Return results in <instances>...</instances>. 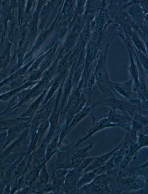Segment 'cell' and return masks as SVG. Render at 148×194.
Instances as JSON below:
<instances>
[{
    "label": "cell",
    "mask_w": 148,
    "mask_h": 194,
    "mask_svg": "<svg viewBox=\"0 0 148 194\" xmlns=\"http://www.w3.org/2000/svg\"><path fill=\"white\" fill-rule=\"evenodd\" d=\"M7 136V132H3L0 133V142L1 145L3 143L5 142V139H6Z\"/></svg>",
    "instance_id": "cell-45"
},
{
    "label": "cell",
    "mask_w": 148,
    "mask_h": 194,
    "mask_svg": "<svg viewBox=\"0 0 148 194\" xmlns=\"http://www.w3.org/2000/svg\"><path fill=\"white\" fill-rule=\"evenodd\" d=\"M75 36L74 34H71L68 37L66 43V47L67 49H69L73 44Z\"/></svg>",
    "instance_id": "cell-43"
},
{
    "label": "cell",
    "mask_w": 148,
    "mask_h": 194,
    "mask_svg": "<svg viewBox=\"0 0 148 194\" xmlns=\"http://www.w3.org/2000/svg\"><path fill=\"white\" fill-rule=\"evenodd\" d=\"M136 143L138 151L143 147H148V136L143 133L140 134L137 138Z\"/></svg>",
    "instance_id": "cell-25"
},
{
    "label": "cell",
    "mask_w": 148,
    "mask_h": 194,
    "mask_svg": "<svg viewBox=\"0 0 148 194\" xmlns=\"http://www.w3.org/2000/svg\"><path fill=\"white\" fill-rule=\"evenodd\" d=\"M29 190L28 188H25L23 190H21L20 192V193H26L27 192H28Z\"/></svg>",
    "instance_id": "cell-50"
},
{
    "label": "cell",
    "mask_w": 148,
    "mask_h": 194,
    "mask_svg": "<svg viewBox=\"0 0 148 194\" xmlns=\"http://www.w3.org/2000/svg\"><path fill=\"white\" fill-rule=\"evenodd\" d=\"M122 143L123 141H122L117 147L109 152L101 156L96 157L95 159L84 170L83 174L98 168L105 164L121 147Z\"/></svg>",
    "instance_id": "cell-9"
},
{
    "label": "cell",
    "mask_w": 148,
    "mask_h": 194,
    "mask_svg": "<svg viewBox=\"0 0 148 194\" xmlns=\"http://www.w3.org/2000/svg\"><path fill=\"white\" fill-rule=\"evenodd\" d=\"M69 1H68L66 2L65 4L63 9L62 11V14L63 15H64L66 14L69 9V8L70 5V2H69Z\"/></svg>",
    "instance_id": "cell-44"
},
{
    "label": "cell",
    "mask_w": 148,
    "mask_h": 194,
    "mask_svg": "<svg viewBox=\"0 0 148 194\" xmlns=\"http://www.w3.org/2000/svg\"><path fill=\"white\" fill-rule=\"evenodd\" d=\"M35 60H34L29 63L23 67L20 68L14 73L18 76H23L25 74H26L29 69V68L33 63Z\"/></svg>",
    "instance_id": "cell-36"
},
{
    "label": "cell",
    "mask_w": 148,
    "mask_h": 194,
    "mask_svg": "<svg viewBox=\"0 0 148 194\" xmlns=\"http://www.w3.org/2000/svg\"><path fill=\"white\" fill-rule=\"evenodd\" d=\"M10 46L9 44L7 45L1 54V69L4 70L5 69L6 66L9 62Z\"/></svg>",
    "instance_id": "cell-23"
},
{
    "label": "cell",
    "mask_w": 148,
    "mask_h": 194,
    "mask_svg": "<svg viewBox=\"0 0 148 194\" xmlns=\"http://www.w3.org/2000/svg\"><path fill=\"white\" fill-rule=\"evenodd\" d=\"M92 120V123L86 133L82 138L73 143V147L75 148L78 147L79 145L84 141L88 139L94 134L103 129L110 127H120V124L111 123L105 118L97 119L92 114L90 113Z\"/></svg>",
    "instance_id": "cell-5"
},
{
    "label": "cell",
    "mask_w": 148,
    "mask_h": 194,
    "mask_svg": "<svg viewBox=\"0 0 148 194\" xmlns=\"http://www.w3.org/2000/svg\"><path fill=\"white\" fill-rule=\"evenodd\" d=\"M50 138L48 136L40 144L39 148L34 154L35 161L38 163L41 162L44 158L45 152Z\"/></svg>",
    "instance_id": "cell-19"
},
{
    "label": "cell",
    "mask_w": 148,
    "mask_h": 194,
    "mask_svg": "<svg viewBox=\"0 0 148 194\" xmlns=\"http://www.w3.org/2000/svg\"><path fill=\"white\" fill-rule=\"evenodd\" d=\"M97 175L96 169L83 174L77 183V190L90 183Z\"/></svg>",
    "instance_id": "cell-18"
},
{
    "label": "cell",
    "mask_w": 148,
    "mask_h": 194,
    "mask_svg": "<svg viewBox=\"0 0 148 194\" xmlns=\"http://www.w3.org/2000/svg\"><path fill=\"white\" fill-rule=\"evenodd\" d=\"M26 127V124L24 122L14 124L10 127L8 132L5 143L2 148L4 147L8 143L13 139L22 130Z\"/></svg>",
    "instance_id": "cell-16"
},
{
    "label": "cell",
    "mask_w": 148,
    "mask_h": 194,
    "mask_svg": "<svg viewBox=\"0 0 148 194\" xmlns=\"http://www.w3.org/2000/svg\"><path fill=\"white\" fill-rule=\"evenodd\" d=\"M28 133V129H26L22 134L6 150L3 156H5L16 149L21 144L27 137Z\"/></svg>",
    "instance_id": "cell-20"
},
{
    "label": "cell",
    "mask_w": 148,
    "mask_h": 194,
    "mask_svg": "<svg viewBox=\"0 0 148 194\" xmlns=\"http://www.w3.org/2000/svg\"><path fill=\"white\" fill-rule=\"evenodd\" d=\"M49 122L48 121H45L42 122L39 126L37 133L40 138H41L47 129L49 125Z\"/></svg>",
    "instance_id": "cell-34"
},
{
    "label": "cell",
    "mask_w": 148,
    "mask_h": 194,
    "mask_svg": "<svg viewBox=\"0 0 148 194\" xmlns=\"http://www.w3.org/2000/svg\"><path fill=\"white\" fill-rule=\"evenodd\" d=\"M82 35V39L84 42H86L88 37V32L87 29L85 30Z\"/></svg>",
    "instance_id": "cell-46"
},
{
    "label": "cell",
    "mask_w": 148,
    "mask_h": 194,
    "mask_svg": "<svg viewBox=\"0 0 148 194\" xmlns=\"http://www.w3.org/2000/svg\"><path fill=\"white\" fill-rule=\"evenodd\" d=\"M58 140V136H56L47 147L45 155L46 161H47L49 159L53 154L56 148Z\"/></svg>",
    "instance_id": "cell-24"
},
{
    "label": "cell",
    "mask_w": 148,
    "mask_h": 194,
    "mask_svg": "<svg viewBox=\"0 0 148 194\" xmlns=\"http://www.w3.org/2000/svg\"><path fill=\"white\" fill-rule=\"evenodd\" d=\"M97 137L86 146L75 149L71 158L70 167L73 168L80 165L89 157V153L95 144Z\"/></svg>",
    "instance_id": "cell-6"
},
{
    "label": "cell",
    "mask_w": 148,
    "mask_h": 194,
    "mask_svg": "<svg viewBox=\"0 0 148 194\" xmlns=\"http://www.w3.org/2000/svg\"><path fill=\"white\" fill-rule=\"evenodd\" d=\"M147 124V121L143 116L138 115L134 116V119L132 121L131 131L130 132V137L131 140L134 142H136L137 132L141 130L143 127Z\"/></svg>",
    "instance_id": "cell-12"
},
{
    "label": "cell",
    "mask_w": 148,
    "mask_h": 194,
    "mask_svg": "<svg viewBox=\"0 0 148 194\" xmlns=\"http://www.w3.org/2000/svg\"><path fill=\"white\" fill-rule=\"evenodd\" d=\"M45 32L44 31L40 35L33 48L34 50H36L42 43L46 35Z\"/></svg>",
    "instance_id": "cell-40"
},
{
    "label": "cell",
    "mask_w": 148,
    "mask_h": 194,
    "mask_svg": "<svg viewBox=\"0 0 148 194\" xmlns=\"http://www.w3.org/2000/svg\"><path fill=\"white\" fill-rule=\"evenodd\" d=\"M39 137L36 132L33 133L31 137L30 144L29 149V153H30L34 149Z\"/></svg>",
    "instance_id": "cell-29"
},
{
    "label": "cell",
    "mask_w": 148,
    "mask_h": 194,
    "mask_svg": "<svg viewBox=\"0 0 148 194\" xmlns=\"http://www.w3.org/2000/svg\"><path fill=\"white\" fill-rule=\"evenodd\" d=\"M111 89L118 94L127 98H130L132 95L133 80L132 78L123 83H115L110 81Z\"/></svg>",
    "instance_id": "cell-8"
},
{
    "label": "cell",
    "mask_w": 148,
    "mask_h": 194,
    "mask_svg": "<svg viewBox=\"0 0 148 194\" xmlns=\"http://www.w3.org/2000/svg\"><path fill=\"white\" fill-rule=\"evenodd\" d=\"M44 162H41L40 164L35 167L30 172L29 175V179L30 184L34 182L38 176L39 172L44 166Z\"/></svg>",
    "instance_id": "cell-26"
},
{
    "label": "cell",
    "mask_w": 148,
    "mask_h": 194,
    "mask_svg": "<svg viewBox=\"0 0 148 194\" xmlns=\"http://www.w3.org/2000/svg\"><path fill=\"white\" fill-rule=\"evenodd\" d=\"M18 155L14 154L10 155L6 159L2 164V168H5L9 166L16 160Z\"/></svg>",
    "instance_id": "cell-30"
},
{
    "label": "cell",
    "mask_w": 148,
    "mask_h": 194,
    "mask_svg": "<svg viewBox=\"0 0 148 194\" xmlns=\"http://www.w3.org/2000/svg\"><path fill=\"white\" fill-rule=\"evenodd\" d=\"M98 105V101L93 103L92 105H90L88 103L81 111L75 115L73 117L68 127V133L79 122L86 117L92 111L95 107Z\"/></svg>",
    "instance_id": "cell-11"
},
{
    "label": "cell",
    "mask_w": 148,
    "mask_h": 194,
    "mask_svg": "<svg viewBox=\"0 0 148 194\" xmlns=\"http://www.w3.org/2000/svg\"><path fill=\"white\" fill-rule=\"evenodd\" d=\"M48 53V52H47L46 54L42 55L36 60L32 64L31 67L29 69L26 73L31 72L32 71L36 70L39 65Z\"/></svg>",
    "instance_id": "cell-32"
},
{
    "label": "cell",
    "mask_w": 148,
    "mask_h": 194,
    "mask_svg": "<svg viewBox=\"0 0 148 194\" xmlns=\"http://www.w3.org/2000/svg\"><path fill=\"white\" fill-rule=\"evenodd\" d=\"M25 166V161L24 160L20 162L17 167L14 173L13 179H16L20 177L23 171Z\"/></svg>",
    "instance_id": "cell-31"
},
{
    "label": "cell",
    "mask_w": 148,
    "mask_h": 194,
    "mask_svg": "<svg viewBox=\"0 0 148 194\" xmlns=\"http://www.w3.org/2000/svg\"><path fill=\"white\" fill-rule=\"evenodd\" d=\"M148 76V72L146 71Z\"/></svg>",
    "instance_id": "cell-51"
},
{
    "label": "cell",
    "mask_w": 148,
    "mask_h": 194,
    "mask_svg": "<svg viewBox=\"0 0 148 194\" xmlns=\"http://www.w3.org/2000/svg\"><path fill=\"white\" fill-rule=\"evenodd\" d=\"M69 72L67 71V69H66L57 75V76L53 80L51 84L50 89L44 102V104L47 102L52 97L58 88L60 84L62 82L63 80L67 76Z\"/></svg>",
    "instance_id": "cell-14"
},
{
    "label": "cell",
    "mask_w": 148,
    "mask_h": 194,
    "mask_svg": "<svg viewBox=\"0 0 148 194\" xmlns=\"http://www.w3.org/2000/svg\"><path fill=\"white\" fill-rule=\"evenodd\" d=\"M22 180V177L15 179L10 191V194L14 193L19 187Z\"/></svg>",
    "instance_id": "cell-39"
},
{
    "label": "cell",
    "mask_w": 148,
    "mask_h": 194,
    "mask_svg": "<svg viewBox=\"0 0 148 194\" xmlns=\"http://www.w3.org/2000/svg\"><path fill=\"white\" fill-rule=\"evenodd\" d=\"M134 31L130 38L133 44L137 50L143 53L147 56L145 43L139 38L136 32Z\"/></svg>",
    "instance_id": "cell-21"
},
{
    "label": "cell",
    "mask_w": 148,
    "mask_h": 194,
    "mask_svg": "<svg viewBox=\"0 0 148 194\" xmlns=\"http://www.w3.org/2000/svg\"><path fill=\"white\" fill-rule=\"evenodd\" d=\"M145 39L144 40L145 41V45L146 46V51L148 56V38H145Z\"/></svg>",
    "instance_id": "cell-49"
},
{
    "label": "cell",
    "mask_w": 148,
    "mask_h": 194,
    "mask_svg": "<svg viewBox=\"0 0 148 194\" xmlns=\"http://www.w3.org/2000/svg\"><path fill=\"white\" fill-rule=\"evenodd\" d=\"M110 111L107 114L96 118L99 119L103 118H106L111 123L118 124H129L131 125V119L127 114L121 115L117 114L115 111L109 108Z\"/></svg>",
    "instance_id": "cell-13"
},
{
    "label": "cell",
    "mask_w": 148,
    "mask_h": 194,
    "mask_svg": "<svg viewBox=\"0 0 148 194\" xmlns=\"http://www.w3.org/2000/svg\"><path fill=\"white\" fill-rule=\"evenodd\" d=\"M138 151L136 142H133L129 151L124 155L119 166L121 170H124L131 161L136 153Z\"/></svg>",
    "instance_id": "cell-15"
},
{
    "label": "cell",
    "mask_w": 148,
    "mask_h": 194,
    "mask_svg": "<svg viewBox=\"0 0 148 194\" xmlns=\"http://www.w3.org/2000/svg\"><path fill=\"white\" fill-rule=\"evenodd\" d=\"M95 157L89 158L86 159L80 165L73 168L65 176V186L67 192L76 191L78 181L83 175L84 170L95 159Z\"/></svg>",
    "instance_id": "cell-4"
},
{
    "label": "cell",
    "mask_w": 148,
    "mask_h": 194,
    "mask_svg": "<svg viewBox=\"0 0 148 194\" xmlns=\"http://www.w3.org/2000/svg\"><path fill=\"white\" fill-rule=\"evenodd\" d=\"M67 56H66L61 60L57 67L56 73L57 75L67 69Z\"/></svg>",
    "instance_id": "cell-33"
},
{
    "label": "cell",
    "mask_w": 148,
    "mask_h": 194,
    "mask_svg": "<svg viewBox=\"0 0 148 194\" xmlns=\"http://www.w3.org/2000/svg\"><path fill=\"white\" fill-rule=\"evenodd\" d=\"M42 169L40 178V184H46L48 181V176L45 166L44 165Z\"/></svg>",
    "instance_id": "cell-38"
},
{
    "label": "cell",
    "mask_w": 148,
    "mask_h": 194,
    "mask_svg": "<svg viewBox=\"0 0 148 194\" xmlns=\"http://www.w3.org/2000/svg\"><path fill=\"white\" fill-rule=\"evenodd\" d=\"M128 50L130 59V64L128 68L130 78L132 79L133 80V89L134 91L137 92L139 87V81L138 79V71L136 64L134 61L133 54V53L131 49L127 45L124 37L122 38Z\"/></svg>",
    "instance_id": "cell-10"
},
{
    "label": "cell",
    "mask_w": 148,
    "mask_h": 194,
    "mask_svg": "<svg viewBox=\"0 0 148 194\" xmlns=\"http://www.w3.org/2000/svg\"><path fill=\"white\" fill-rule=\"evenodd\" d=\"M66 171L65 170H59L57 173L56 177L54 178L53 182V184L54 186H57L61 184L65 180V175Z\"/></svg>",
    "instance_id": "cell-28"
},
{
    "label": "cell",
    "mask_w": 148,
    "mask_h": 194,
    "mask_svg": "<svg viewBox=\"0 0 148 194\" xmlns=\"http://www.w3.org/2000/svg\"><path fill=\"white\" fill-rule=\"evenodd\" d=\"M116 182L119 188L126 192L138 191L143 189L145 185V178L142 174H136L125 177L120 172Z\"/></svg>",
    "instance_id": "cell-2"
},
{
    "label": "cell",
    "mask_w": 148,
    "mask_h": 194,
    "mask_svg": "<svg viewBox=\"0 0 148 194\" xmlns=\"http://www.w3.org/2000/svg\"><path fill=\"white\" fill-rule=\"evenodd\" d=\"M139 3L145 14H148V0H139Z\"/></svg>",
    "instance_id": "cell-41"
},
{
    "label": "cell",
    "mask_w": 148,
    "mask_h": 194,
    "mask_svg": "<svg viewBox=\"0 0 148 194\" xmlns=\"http://www.w3.org/2000/svg\"><path fill=\"white\" fill-rule=\"evenodd\" d=\"M52 53L51 54L41 65L39 69L42 72L47 69L50 65L52 60Z\"/></svg>",
    "instance_id": "cell-35"
},
{
    "label": "cell",
    "mask_w": 148,
    "mask_h": 194,
    "mask_svg": "<svg viewBox=\"0 0 148 194\" xmlns=\"http://www.w3.org/2000/svg\"><path fill=\"white\" fill-rule=\"evenodd\" d=\"M21 158L17 160L7 169L5 172V176L7 180H9L12 174L14 172L20 162Z\"/></svg>",
    "instance_id": "cell-27"
},
{
    "label": "cell",
    "mask_w": 148,
    "mask_h": 194,
    "mask_svg": "<svg viewBox=\"0 0 148 194\" xmlns=\"http://www.w3.org/2000/svg\"><path fill=\"white\" fill-rule=\"evenodd\" d=\"M47 89H46L40 95V96L28 108L27 110L21 117H25L28 116L32 114L38 107L43 98L45 95Z\"/></svg>",
    "instance_id": "cell-22"
},
{
    "label": "cell",
    "mask_w": 148,
    "mask_h": 194,
    "mask_svg": "<svg viewBox=\"0 0 148 194\" xmlns=\"http://www.w3.org/2000/svg\"><path fill=\"white\" fill-rule=\"evenodd\" d=\"M38 82V81L34 82L27 81L20 87L1 95L0 100L3 101H7L20 91L34 85Z\"/></svg>",
    "instance_id": "cell-17"
},
{
    "label": "cell",
    "mask_w": 148,
    "mask_h": 194,
    "mask_svg": "<svg viewBox=\"0 0 148 194\" xmlns=\"http://www.w3.org/2000/svg\"><path fill=\"white\" fill-rule=\"evenodd\" d=\"M107 174L96 176L90 183L78 189L77 192L84 193H108L112 192L109 186Z\"/></svg>",
    "instance_id": "cell-3"
},
{
    "label": "cell",
    "mask_w": 148,
    "mask_h": 194,
    "mask_svg": "<svg viewBox=\"0 0 148 194\" xmlns=\"http://www.w3.org/2000/svg\"><path fill=\"white\" fill-rule=\"evenodd\" d=\"M148 165V160L145 163L140 166L136 167L134 169H139L143 168H144L146 167Z\"/></svg>",
    "instance_id": "cell-48"
},
{
    "label": "cell",
    "mask_w": 148,
    "mask_h": 194,
    "mask_svg": "<svg viewBox=\"0 0 148 194\" xmlns=\"http://www.w3.org/2000/svg\"><path fill=\"white\" fill-rule=\"evenodd\" d=\"M142 30L143 34L142 37L148 38V14L145 15Z\"/></svg>",
    "instance_id": "cell-37"
},
{
    "label": "cell",
    "mask_w": 148,
    "mask_h": 194,
    "mask_svg": "<svg viewBox=\"0 0 148 194\" xmlns=\"http://www.w3.org/2000/svg\"><path fill=\"white\" fill-rule=\"evenodd\" d=\"M127 12L132 21L142 30L145 14L139 3V0H136L128 7Z\"/></svg>",
    "instance_id": "cell-7"
},
{
    "label": "cell",
    "mask_w": 148,
    "mask_h": 194,
    "mask_svg": "<svg viewBox=\"0 0 148 194\" xmlns=\"http://www.w3.org/2000/svg\"><path fill=\"white\" fill-rule=\"evenodd\" d=\"M112 96L100 102L99 105L106 106L114 110H119L124 113H128L132 116H134L137 112L139 100L131 99L127 101L120 99L115 97L111 92Z\"/></svg>",
    "instance_id": "cell-1"
},
{
    "label": "cell",
    "mask_w": 148,
    "mask_h": 194,
    "mask_svg": "<svg viewBox=\"0 0 148 194\" xmlns=\"http://www.w3.org/2000/svg\"><path fill=\"white\" fill-rule=\"evenodd\" d=\"M101 31L99 28H98L94 31L92 36V40L93 42L96 43L100 37Z\"/></svg>",
    "instance_id": "cell-42"
},
{
    "label": "cell",
    "mask_w": 148,
    "mask_h": 194,
    "mask_svg": "<svg viewBox=\"0 0 148 194\" xmlns=\"http://www.w3.org/2000/svg\"><path fill=\"white\" fill-rule=\"evenodd\" d=\"M10 191L9 185L8 184H7L5 188L4 192V193L9 194L10 192Z\"/></svg>",
    "instance_id": "cell-47"
}]
</instances>
